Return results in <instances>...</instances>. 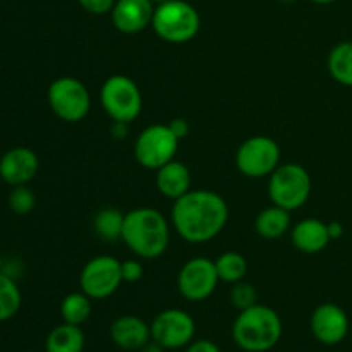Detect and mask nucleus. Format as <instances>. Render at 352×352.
Wrapping results in <instances>:
<instances>
[{
    "label": "nucleus",
    "mask_w": 352,
    "mask_h": 352,
    "mask_svg": "<svg viewBox=\"0 0 352 352\" xmlns=\"http://www.w3.org/2000/svg\"><path fill=\"white\" fill-rule=\"evenodd\" d=\"M170 217L172 226L182 239L201 244L222 232L229 220V206L215 191L191 189L175 199Z\"/></svg>",
    "instance_id": "nucleus-1"
},
{
    "label": "nucleus",
    "mask_w": 352,
    "mask_h": 352,
    "mask_svg": "<svg viewBox=\"0 0 352 352\" xmlns=\"http://www.w3.org/2000/svg\"><path fill=\"white\" fill-rule=\"evenodd\" d=\"M120 239L138 258L155 260L167 251L170 243V227L158 210L143 206L124 215Z\"/></svg>",
    "instance_id": "nucleus-2"
},
{
    "label": "nucleus",
    "mask_w": 352,
    "mask_h": 352,
    "mask_svg": "<svg viewBox=\"0 0 352 352\" xmlns=\"http://www.w3.org/2000/svg\"><path fill=\"white\" fill-rule=\"evenodd\" d=\"M282 320L275 309L254 305L239 311L232 325V339L244 352H268L282 339Z\"/></svg>",
    "instance_id": "nucleus-3"
},
{
    "label": "nucleus",
    "mask_w": 352,
    "mask_h": 352,
    "mask_svg": "<svg viewBox=\"0 0 352 352\" xmlns=\"http://www.w3.org/2000/svg\"><path fill=\"white\" fill-rule=\"evenodd\" d=\"M199 14L186 0H168L155 7L151 28L167 43H188L199 31Z\"/></svg>",
    "instance_id": "nucleus-4"
},
{
    "label": "nucleus",
    "mask_w": 352,
    "mask_h": 352,
    "mask_svg": "<svg viewBox=\"0 0 352 352\" xmlns=\"http://www.w3.org/2000/svg\"><path fill=\"white\" fill-rule=\"evenodd\" d=\"M311 195V177L302 165L289 162L278 165L268 179V196L272 203L287 212L301 208Z\"/></svg>",
    "instance_id": "nucleus-5"
},
{
    "label": "nucleus",
    "mask_w": 352,
    "mask_h": 352,
    "mask_svg": "<svg viewBox=\"0 0 352 352\" xmlns=\"http://www.w3.org/2000/svg\"><path fill=\"white\" fill-rule=\"evenodd\" d=\"M100 103L113 122L131 124L140 117L143 96L140 86L124 74L110 76L100 89Z\"/></svg>",
    "instance_id": "nucleus-6"
},
{
    "label": "nucleus",
    "mask_w": 352,
    "mask_h": 352,
    "mask_svg": "<svg viewBox=\"0 0 352 352\" xmlns=\"http://www.w3.org/2000/svg\"><path fill=\"white\" fill-rule=\"evenodd\" d=\"M48 105L52 112L64 122H79L91 109V96L88 88L79 79L71 76L57 78L48 86Z\"/></svg>",
    "instance_id": "nucleus-7"
},
{
    "label": "nucleus",
    "mask_w": 352,
    "mask_h": 352,
    "mask_svg": "<svg viewBox=\"0 0 352 352\" xmlns=\"http://www.w3.org/2000/svg\"><path fill=\"white\" fill-rule=\"evenodd\" d=\"M179 138L168 124H153L141 131L134 143V157L144 168L158 170L165 164L172 162L177 155Z\"/></svg>",
    "instance_id": "nucleus-8"
},
{
    "label": "nucleus",
    "mask_w": 352,
    "mask_h": 352,
    "mask_svg": "<svg viewBox=\"0 0 352 352\" xmlns=\"http://www.w3.org/2000/svg\"><path fill=\"white\" fill-rule=\"evenodd\" d=\"M236 165L246 177H270L280 165V148L277 141L268 136H251L237 148Z\"/></svg>",
    "instance_id": "nucleus-9"
},
{
    "label": "nucleus",
    "mask_w": 352,
    "mask_h": 352,
    "mask_svg": "<svg viewBox=\"0 0 352 352\" xmlns=\"http://www.w3.org/2000/svg\"><path fill=\"white\" fill-rule=\"evenodd\" d=\"M120 265L122 261L109 256V254H102V256H95L93 260H89L79 275L81 291L95 301L110 298L124 282Z\"/></svg>",
    "instance_id": "nucleus-10"
},
{
    "label": "nucleus",
    "mask_w": 352,
    "mask_h": 352,
    "mask_svg": "<svg viewBox=\"0 0 352 352\" xmlns=\"http://www.w3.org/2000/svg\"><path fill=\"white\" fill-rule=\"evenodd\" d=\"M151 339L160 344L165 351L188 347L195 340V318L184 309H164L153 318L150 325Z\"/></svg>",
    "instance_id": "nucleus-11"
},
{
    "label": "nucleus",
    "mask_w": 352,
    "mask_h": 352,
    "mask_svg": "<svg viewBox=\"0 0 352 352\" xmlns=\"http://www.w3.org/2000/svg\"><path fill=\"white\" fill-rule=\"evenodd\" d=\"M219 282L215 261L205 256H196L186 261L179 272L177 289L182 298L188 301L201 302L215 292Z\"/></svg>",
    "instance_id": "nucleus-12"
},
{
    "label": "nucleus",
    "mask_w": 352,
    "mask_h": 352,
    "mask_svg": "<svg viewBox=\"0 0 352 352\" xmlns=\"http://www.w3.org/2000/svg\"><path fill=\"white\" fill-rule=\"evenodd\" d=\"M309 327L318 342L325 344V346H337L347 337L349 318L340 306L333 305V302H325L313 311Z\"/></svg>",
    "instance_id": "nucleus-13"
},
{
    "label": "nucleus",
    "mask_w": 352,
    "mask_h": 352,
    "mask_svg": "<svg viewBox=\"0 0 352 352\" xmlns=\"http://www.w3.org/2000/svg\"><path fill=\"white\" fill-rule=\"evenodd\" d=\"M40 168V160L33 150L26 146L10 148L9 151L0 158V179L6 184L12 186H26L33 181L34 175Z\"/></svg>",
    "instance_id": "nucleus-14"
},
{
    "label": "nucleus",
    "mask_w": 352,
    "mask_h": 352,
    "mask_svg": "<svg viewBox=\"0 0 352 352\" xmlns=\"http://www.w3.org/2000/svg\"><path fill=\"white\" fill-rule=\"evenodd\" d=\"M155 3L151 0H116L110 12L117 31L134 34L151 26Z\"/></svg>",
    "instance_id": "nucleus-15"
},
{
    "label": "nucleus",
    "mask_w": 352,
    "mask_h": 352,
    "mask_svg": "<svg viewBox=\"0 0 352 352\" xmlns=\"http://www.w3.org/2000/svg\"><path fill=\"white\" fill-rule=\"evenodd\" d=\"M110 339L122 351H140L151 340V329L140 316L124 315L110 325Z\"/></svg>",
    "instance_id": "nucleus-16"
},
{
    "label": "nucleus",
    "mask_w": 352,
    "mask_h": 352,
    "mask_svg": "<svg viewBox=\"0 0 352 352\" xmlns=\"http://www.w3.org/2000/svg\"><path fill=\"white\" fill-rule=\"evenodd\" d=\"M291 241L294 248L301 253L315 254L329 246L330 234L329 223L318 219H305L296 223L291 230Z\"/></svg>",
    "instance_id": "nucleus-17"
},
{
    "label": "nucleus",
    "mask_w": 352,
    "mask_h": 352,
    "mask_svg": "<svg viewBox=\"0 0 352 352\" xmlns=\"http://www.w3.org/2000/svg\"><path fill=\"white\" fill-rule=\"evenodd\" d=\"M157 189L168 199H179L191 191V172L182 162L174 158L157 170Z\"/></svg>",
    "instance_id": "nucleus-18"
},
{
    "label": "nucleus",
    "mask_w": 352,
    "mask_h": 352,
    "mask_svg": "<svg viewBox=\"0 0 352 352\" xmlns=\"http://www.w3.org/2000/svg\"><path fill=\"white\" fill-rule=\"evenodd\" d=\"M86 337L81 327L64 323L50 330L45 340V352H82Z\"/></svg>",
    "instance_id": "nucleus-19"
},
{
    "label": "nucleus",
    "mask_w": 352,
    "mask_h": 352,
    "mask_svg": "<svg viewBox=\"0 0 352 352\" xmlns=\"http://www.w3.org/2000/svg\"><path fill=\"white\" fill-rule=\"evenodd\" d=\"M254 229L265 239H278L291 229V212L277 205L268 206L256 215Z\"/></svg>",
    "instance_id": "nucleus-20"
},
{
    "label": "nucleus",
    "mask_w": 352,
    "mask_h": 352,
    "mask_svg": "<svg viewBox=\"0 0 352 352\" xmlns=\"http://www.w3.org/2000/svg\"><path fill=\"white\" fill-rule=\"evenodd\" d=\"M91 298L85 292H71L60 302V316L64 323L81 327L91 316Z\"/></svg>",
    "instance_id": "nucleus-21"
},
{
    "label": "nucleus",
    "mask_w": 352,
    "mask_h": 352,
    "mask_svg": "<svg viewBox=\"0 0 352 352\" xmlns=\"http://www.w3.org/2000/svg\"><path fill=\"white\" fill-rule=\"evenodd\" d=\"M329 72L340 85L352 86V41H344L332 48L329 55Z\"/></svg>",
    "instance_id": "nucleus-22"
},
{
    "label": "nucleus",
    "mask_w": 352,
    "mask_h": 352,
    "mask_svg": "<svg viewBox=\"0 0 352 352\" xmlns=\"http://www.w3.org/2000/svg\"><path fill=\"white\" fill-rule=\"evenodd\" d=\"M23 296L19 285L10 275L0 272V323L9 322L19 313Z\"/></svg>",
    "instance_id": "nucleus-23"
},
{
    "label": "nucleus",
    "mask_w": 352,
    "mask_h": 352,
    "mask_svg": "<svg viewBox=\"0 0 352 352\" xmlns=\"http://www.w3.org/2000/svg\"><path fill=\"white\" fill-rule=\"evenodd\" d=\"M215 268L219 278L226 284H236L241 282L248 274V261L246 258L236 251H227L222 253L215 260Z\"/></svg>",
    "instance_id": "nucleus-24"
},
{
    "label": "nucleus",
    "mask_w": 352,
    "mask_h": 352,
    "mask_svg": "<svg viewBox=\"0 0 352 352\" xmlns=\"http://www.w3.org/2000/svg\"><path fill=\"white\" fill-rule=\"evenodd\" d=\"M124 215L126 213L119 212L117 208L100 210L95 215V220H93L96 236L103 241H110V243L120 239L124 227Z\"/></svg>",
    "instance_id": "nucleus-25"
},
{
    "label": "nucleus",
    "mask_w": 352,
    "mask_h": 352,
    "mask_svg": "<svg viewBox=\"0 0 352 352\" xmlns=\"http://www.w3.org/2000/svg\"><path fill=\"white\" fill-rule=\"evenodd\" d=\"M34 205H36V198H34L33 191L28 189L26 186H16L9 195V208L12 210L16 215H28L33 212Z\"/></svg>",
    "instance_id": "nucleus-26"
},
{
    "label": "nucleus",
    "mask_w": 352,
    "mask_h": 352,
    "mask_svg": "<svg viewBox=\"0 0 352 352\" xmlns=\"http://www.w3.org/2000/svg\"><path fill=\"white\" fill-rule=\"evenodd\" d=\"M229 298H230V302H232L234 308H237L239 311H243V309H248V308H251V306L258 305V302H256V299H258L256 289H254L253 285L248 284V282H244V280L232 284V289H230Z\"/></svg>",
    "instance_id": "nucleus-27"
},
{
    "label": "nucleus",
    "mask_w": 352,
    "mask_h": 352,
    "mask_svg": "<svg viewBox=\"0 0 352 352\" xmlns=\"http://www.w3.org/2000/svg\"><path fill=\"white\" fill-rule=\"evenodd\" d=\"M79 6L89 14L95 16H103V14L112 12L116 0H78Z\"/></svg>",
    "instance_id": "nucleus-28"
},
{
    "label": "nucleus",
    "mask_w": 352,
    "mask_h": 352,
    "mask_svg": "<svg viewBox=\"0 0 352 352\" xmlns=\"http://www.w3.org/2000/svg\"><path fill=\"white\" fill-rule=\"evenodd\" d=\"M120 270H122V280L129 282V284L141 280V277H143V265L138 260L122 261Z\"/></svg>",
    "instance_id": "nucleus-29"
},
{
    "label": "nucleus",
    "mask_w": 352,
    "mask_h": 352,
    "mask_svg": "<svg viewBox=\"0 0 352 352\" xmlns=\"http://www.w3.org/2000/svg\"><path fill=\"white\" fill-rule=\"evenodd\" d=\"M184 352H222L219 346L213 340L201 339V340H192Z\"/></svg>",
    "instance_id": "nucleus-30"
},
{
    "label": "nucleus",
    "mask_w": 352,
    "mask_h": 352,
    "mask_svg": "<svg viewBox=\"0 0 352 352\" xmlns=\"http://www.w3.org/2000/svg\"><path fill=\"white\" fill-rule=\"evenodd\" d=\"M168 126H170V129L174 131V134L179 138V140L188 136L189 129H191V127H189V122L186 119H174Z\"/></svg>",
    "instance_id": "nucleus-31"
},
{
    "label": "nucleus",
    "mask_w": 352,
    "mask_h": 352,
    "mask_svg": "<svg viewBox=\"0 0 352 352\" xmlns=\"http://www.w3.org/2000/svg\"><path fill=\"white\" fill-rule=\"evenodd\" d=\"M329 234H330V239H339L340 236L344 234V227L342 223L339 222H330L329 223Z\"/></svg>",
    "instance_id": "nucleus-32"
},
{
    "label": "nucleus",
    "mask_w": 352,
    "mask_h": 352,
    "mask_svg": "<svg viewBox=\"0 0 352 352\" xmlns=\"http://www.w3.org/2000/svg\"><path fill=\"white\" fill-rule=\"evenodd\" d=\"M127 126H129L127 122H113V126H112L113 136H116V138H126Z\"/></svg>",
    "instance_id": "nucleus-33"
},
{
    "label": "nucleus",
    "mask_w": 352,
    "mask_h": 352,
    "mask_svg": "<svg viewBox=\"0 0 352 352\" xmlns=\"http://www.w3.org/2000/svg\"><path fill=\"white\" fill-rule=\"evenodd\" d=\"M138 352H165V349H164V347L160 346V344H158V342H155V340L151 339L150 342L146 344V346H143V347H141V349L138 351Z\"/></svg>",
    "instance_id": "nucleus-34"
},
{
    "label": "nucleus",
    "mask_w": 352,
    "mask_h": 352,
    "mask_svg": "<svg viewBox=\"0 0 352 352\" xmlns=\"http://www.w3.org/2000/svg\"><path fill=\"white\" fill-rule=\"evenodd\" d=\"M309 2L320 3V6H327V3H332V2H336V0H309Z\"/></svg>",
    "instance_id": "nucleus-35"
},
{
    "label": "nucleus",
    "mask_w": 352,
    "mask_h": 352,
    "mask_svg": "<svg viewBox=\"0 0 352 352\" xmlns=\"http://www.w3.org/2000/svg\"><path fill=\"white\" fill-rule=\"evenodd\" d=\"M151 2H153V3H157V6H158V3H164V2H168V0H151Z\"/></svg>",
    "instance_id": "nucleus-36"
},
{
    "label": "nucleus",
    "mask_w": 352,
    "mask_h": 352,
    "mask_svg": "<svg viewBox=\"0 0 352 352\" xmlns=\"http://www.w3.org/2000/svg\"><path fill=\"white\" fill-rule=\"evenodd\" d=\"M2 268H3V260H2V256H0V272H2Z\"/></svg>",
    "instance_id": "nucleus-37"
},
{
    "label": "nucleus",
    "mask_w": 352,
    "mask_h": 352,
    "mask_svg": "<svg viewBox=\"0 0 352 352\" xmlns=\"http://www.w3.org/2000/svg\"><path fill=\"white\" fill-rule=\"evenodd\" d=\"M284 2H294V0H284Z\"/></svg>",
    "instance_id": "nucleus-38"
},
{
    "label": "nucleus",
    "mask_w": 352,
    "mask_h": 352,
    "mask_svg": "<svg viewBox=\"0 0 352 352\" xmlns=\"http://www.w3.org/2000/svg\"><path fill=\"white\" fill-rule=\"evenodd\" d=\"M28 352H31V351H28Z\"/></svg>",
    "instance_id": "nucleus-39"
}]
</instances>
